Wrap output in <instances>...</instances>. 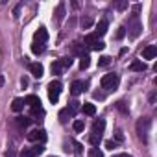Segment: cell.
<instances>
[{
  "mask_svg": "<svg viewBox=\"0 0 157 157\" xmlns=\"http://www.w3.org/2000/svg\"><path fill=\"white\" fill-rule=\"evenodd\" d=\"M124 35H126V26H120L118 32H117V39H122Z\"/></svg>",
  "mask_w": 157,
  "mask_h": 157,
  "instance_id": "cell-34",
  "label": "cell"
},
{
  "mask_svg": "<svg viewBox=\"0 0 157 157\" xmlns=\"http://www.w3.org/2000/svg\"><path fill=\"white\" fill-rule=\"evenodd\" d=\"M48 98H50V102H57L59 100V94H61V82H57V80H52L50 83H48Z\"/></svg>",
  "mask_w": 157,
  "mask_h": 157,
  "instance_id": "cell-5",
  "label": "cell"
},
{
  "mask_svg": "<svg viewBox=\"0 0 157 157\" xmlns=\"http://www.w3.org/2000/svg\"><path fill=\"white\" fill-rule=\"evenodd\" d=\"M109 63H111V57H109V56H102V57H100V61H98V65H100V67H107Z\"/></svg>",
  "mask_w": 157,
  "mask_h": 157,
  "instance_id": "cell-30",
  "label": "cell"
},
{
  "mask_svg": "<svg viewBox=\"0 0 157 157\" xmlns=\"http://www.w3.org/2000/svg\"><path fill=\"white\" fill-rule=\"evenodd\" d=\"M117 107H118L122 113H126V115H128V107L124 105V102H117Z\"/></svg>",
  "mask_w": 157,
  "mask_h": 157,
  "instance_id": "cell-37",
  "label": "cell"
},
{
  "mask_svg": "<svg viewBox=\"0 0 157 157\" xmlns=\"http://www.w3.org/2000/svg\"><path fill=\"white\" fill-rule=\"evenodd\" d=\"M104 128H105V122H104L102 118L94 120V124H93V133L89 135V140H91L93 146H98V144H100L102 135H104Z\"/></svg>",
  "mask_w": 157,
  "mask_h": 157,
  "instance_id": "cell-2",
  "label": "cell"
},
{
  "mask_svg": "<svg viewBox=\"0 0 157 157\" xmlns=\"http://www.w3.org/2000/svg\"><path fill=\"white\" fill-rule=\"evenodd\" d=\"M24 104H28L30 107H37V105H41V100H39L35 94H30V96L24 98Z\"/></svg>",
  "mask_w": 157,
  "mask_h": 157,
  "instance_id": "cell-15",
  "label": "cell"
},
{
  "mask_svg": "<svg viewBox=\"0 0 157 157\" xmlns=\"http://www.w3.org/2000/svg\"><path fill=\"white\" fill-rule=\"evenodd\" d=\"M126 8H128V0H120V2L115 4V10H118V11H124Z\"/></svg>",
  "mask_w": 157,
  "mask_h": 157,
  "instance_id": "cell-29",
  "label": "cell"
},
{
  "mask_svg": "<svg viewBox=\"0 0 157 157\" xmlns=\"http://www.w3.org/2000/svg\"><path fill=\"white\" fill-rule=\"evenodd\" d=\"M32 52H33V54H43V52H44V44L33 43V44H32Z\"/></svg>",
  "mask_w": 157,
  "mask_h": 157,
  "instance_id": "cell-24",
  "label": "cell"
},
{
  "mask_svg": "<svg viewBox=\"0 0 157 157\" xmlns=\"http://www.w3.org/2000/svg\"><path fill=\"white\" fill-rule=\"evenodd\" d=\"M30 124H32V118H30V117H17V126H19L21 129H26Z\"/></svg>",
  "mask_w": 157,
  "mask_h": 157,
  "instance_id": "cell-16",
  "label": "cell"
},
{
  "mask_svg": "<svg viewBox=\"0 0 157 157\" xmlns=\"http://www.w3.org/2000/svg\"><path fill=\"white\" fill-rule=\"evenodd\" d=\"M155 56H157V46L155 44H148L142 50V59H153Z\"/></svg>",
  "mask_w": 157,
  "mask_h": 157,
  "instance_id": "cell-9",
  "label": "cell"
},
{
  "mask_svg": "<svg viewBox=\"0 0 157 157\" xmlns=\"http://www.w3.org/2000/svg\"><path fill=\"white\" fill-rule=\"evenodd\" d=\"M107 26H109V24H107V21H100V22H98V26H96V35H98V37L105 35V33H107Z\"/></svg>",
  "mask_w": 157,
  "mask_h": 157,
  "instance_id": "cell-14",
  "label": "cell"
},
{
  "mask_svg": "<svg viewBox=\"0 0 157 157\" xmlns=\"http://www.w3.org/2000/svg\"><path fill=\"white\" fill-rule=\"evenodd\" d=\"M153 102H155V93L150 94V104H153Z\"/></svg>",
  "mask_w": 157,
  "mask_h": 157,
  "instance_id": "cell-41",
  "label": "cell"
},
{
  "mask_svg": "<svg viewBox=\"0 0 157 157\" xmlns=\"http://www.w3.org/2000/svg\"><path fill=\"white\" fill-rule=\"evenodd\" d=\"M72 128H74V131H83V128H85V124H83V120H76L74 124H72Z\"/></svg>",
  "mask_w": 157,
  "mask_h": 157,
  "instance_id": "cell-25",
  "label": "cell"
},
{
  "mask_svg": "<svg viewBox=\"0 0 157 157\" xmlns=\"http://www.w3.org/2000/svg\"><path fill=\"white\" fill-rule=\"evenodd\" d=\"M21 83H22V87H26V85H28V78H22Z\"/></svg>",
  "mask_w": 157,
  "mask_h": 157,
  "instance_id": "cell-40",
  "label": "cell"
},
{
  "mask_svg": "<svg viewBox=\"0 0 157 157\" xmlns=\"http://www.w3.org/2000/svg\"><path fill=\"white\" fill-rule=\"evenodd\" d=\"M72 144H74V151H76V153H83V146H82L80 142H76V140H72Z\"/></svg>",
  "mask_w": 157,
  "mask_h": 157,
  "instance_id": "cell-32",
  "label": "cell"
},
{
  "mask_svg": "<svg viewBox=\"0 0 157 157\" xmlns=\"http://www.w3.org/2000/svg\"><path fill=\"white\" fill-rule=\"evenodd\" d=\"M32 150H33V153H35V155H39V153H43V151H44V146H43V144H37V146H33Z\"/></svg>",
  "mask_w": 157,
  "mask_h": 157,
  "instance_id": "cell-33",
  "label": "cell"
},
{
  "mask_svg": "<svg viewBox=\"0 0 157 157\" xmlns=\"http://www.w3.org/2000/svg\"><path fill=\"white\" fill-rule=\"evenodd\" d=\"M105 148L107 150H115L117 148V142L115 140H105Z\"/></svg>",
  "mask_w": 157,
  "mask_h": 157,
  "instance_id": "cell-35",
  "label": "cell"
},
{
  "mask_svg": "<svg viewBox=\"0 0 157 157\" xmlns=\"http://www.w3.org/2000/svg\"><path fill=\"white\" fill-rule=\"evenodd\" d=\"M28 139H30V140H33V142H37V140H39V142L43 144V142L46 140V131H44V129H33V131H30V133H28Z\"/></svg>",
  "mask_w": 157,
  "mask_h": 157,
  "instance_id": "cell-7",
  "label": "cell"
},
{
  "mask_svg": "<svg viewBox=\"0 0 157 157\" xmlns=\"http://www.w3.org/2000/svg\"><path fill=\"white\" fill-rule=\"evenodd\" d=\"M19 157H35V153H33L32 148H24V150L19 153Z\"/></svg>",
  "mask_w": 157,
  "mask_h": 157,
  "instance_id": "cell-27",
  "label": "cell"
},
{
  "mask_svg": "<svg viewBox=\"0 0 157 157\" xmlns=\"http://www.w3.org/2000/svg\"><path fill=\"white\" fill-rule=\"evenodd\" d=\"M118 74H105L104 78H102V82H100V85H102V89H105V91H115L117 87H118Z\"/></svg>",
  "mask_w": 157,
  "mask_h": 157,
  "instance_id": "cell-4",
  "label": "cell"
},
{
  "mask_svg": "<svg viewBox=\"0 0 157 157\" xmlns=\"http://www.w3.org/2000/svg\"><path fill=\"white\" fill-rule=\"evenodd\" d=\"M50 68H52V74H61V72L65 70V67H63V61H61V59H57V61H54Z\"/></svg>",
  "mask_w": 157,
  "mask_h": 157,
  "instance_id": "cell-17",
  "label": "cell"
},
{
  "mask_svg": "<svg viewBox=\"0 0 157 157\" xmlns=\"http://www.w3.org/2000/svg\"><path fill=\"white\" fill-rule=\"evenodd\" d=\"M89 65H91V57H89V54L82 56V61H80V68H82V70H85V68H89Z\"/></svg>",
  "mask_w": 157,
  "mask_h": 157,
  "instance_id": "cell-20",
  "label": "cell"
},
{
  "mask_svg": "<svg viewBox=\"0 0 157 157\" xmlns=\"http://www.w3.org/2000/svg\"><path fill=\"white\" fill-rule=\"evenodd\" d=\"M98 41H100V39H98V35H96V33H89V35L85 37V44H87L89 48H93Z\"/></svg>",
  "mask_w": 157,
  "mask_h": 157,
  "instance_id": "cell-19",
  "label": "cell"
},
{
  "mask_svg": "<svg viewBox=\"0 0 157 157\" xmlns=\"http://www.w3.org/2000/svg\"><path fill=\"white\" fill-rule=\"evenodd\" d=\"M150 126H151V118H148V117H142V118H139V120H137L135 129H137V137H139L142 142H148Z\"/></svg>",
  "mask_w": 157,
  "mask_h": 157,
  "instance_id": "cell-1",
  "label": "cell"
},
{
  "mask_svg": "<svg viewBox=\"0 0 157 157\" xmlns=\"http://www.w3.org/2000/svg\"><path fill=\"white\" fill-rule=\"evenodd\" d=\"M43 115H44V109H43L41 105L32 107V117H43Z\"/></svg>",
  "mask_w": 157,
  "mask_h": 157,
  "instance_id": "cell-26",
  "label": "cell"
},
{
  "mask_svg": "<svg viewBox=\"0 0 157 157\" xmlns=\"http://www.w3.org/2000/svg\"><path fill=\"white\" fill-rule=\"evenodd\" d=\"M82 46H83V44H80V43H74V44H72V52H74V54H78L80 57H82V56H85V54H83V50H82Z\"/></svg>",
  "mask_w": 157,
  "mask_h": 157,
  "instance_id": "cell-23",
  "label": "cell"
},
{
  "mask_svg": "<svg viewBox=\"0 0 157 157\" xmlns=\"http://www.w3.org/2000/svg\"><path fill=\"white\" fill-rule=\"evenodd\" d=\"M67 109H68V111H70V115L74 117V115L78 113V109H80V102H76V100H74V102H70V105H68Z\"/></svg>",
  "mask_w": 157,
  "mask_h": 157,
  "instance_id": "cell-22",
  "label": "cell"
},
{
  "mask_svg": "<svg viewBox=\"0 0 157 157\" xmlns=\"http://www.w3.org/2000/svg\"><path fill=\"white\" fill-rule=\"evenodd\" d=\"M80 24H82V28H83V30L91 28V26H93V17H82Z\"/></svg>",
  "mask_w": 157,
  "mask_h": 157,
  "instance_id": "cell-21",
  "label": "cell"
},
{
  "mask_svg": "<svg viewBox=\"0 0 157 157\" xmlns=\"http://www.w3.org/2000/svg\"><path fill=\"white\" fill-rule=\"evenodd\" d=\"M89 157H104V153H102L98 148H93V150L89 151Z\"/></svg>",
  "mask_w": 157,
  "mask_h": 157,
  "instance_id": "cell-31",
  "label": "cell"
},
{
  "mask_svg": "<svg viewBox=\"0 0 157 157\" xmlns=\"http://www.w3.org/2000/svg\"><path fill=\"white\" fill-rule=\"evenodd\" d=\"M65 19V4L61 2L57 8H56V22L57 24H61V21Z\"/></svg>",
  "mask_w": 157,
  "mask_h": 157,
  "instance_id": "cell-11",
  "label": "cell"
},
{
  "mask_svg": "<svg viewBox=\"0 0 157 157\" xmlns=\"http://www.w3.org/2000/svg\"><path fill=\"white\" fill-rule=\"evenodd\" d=\"M30 72H32L33 78H41L43 72H44V68H43L41 63H32V65H30Z\"/></svg>",
  "mask_w": 157,
  "mask_h": 157,
  "instance_id": "cell-10",
  "label": "cell"
},
{
  "mask_svg": "<svg viewBox=\"0 0 157 157\" xmlns=\"http://www.w3.org/2000/svg\"><path fill=\"white\" fill-rule=\"evenodd\" d=\"M122 139H124V135H122V131H117V140H118V142H120V140H122Z\"/></svg>",
  "mask_w": 157,
  "mask_h": 157,
  "instance_id": "cell-38",
  "label": "cell"
},
{
  "mask_svg": "<svg viewBox=\"0 0 157 157\" xmlns=\"http://www.w3.org/2000/svg\"><path fill=\"white\" fill-rule=\"evenodd\" d=\"M46 41H48V32H46V28H39L35 33H33V43H39V44H46Z\"/></svg>",
  "mask_w": 157,
  "mask_h": 157,
  "instance_id": "cell-6",
  "label": "cell"
},
{
  "mask_svg": "<svg viewBox=\"0 0 157 157\" xmlns=\"http://www.w3.org/2000/svg\"><path fill=\"white\" fill-rule=\"evenodd\" d=\"M129 70H133V72H144L146 70V63L144 61H133L129 65Z\"/></svg>",
  "mask_w": 157,
  "mask_h": 157,
  "instance_id": "cell-12",
  "label": "cell"
},
{
  "mask_svg": "<svg viewBox=\"0 0 157 157\" xmlns=\"http://www.w3.org/2000/svg\"><path fill=\"white\" fill-rule=\"evenodd\" d=\"M128 32H129V37L131 39H137L142 32V22L139 19V13H133L128 21Z\"/></svg>",
  "mask_w": 157,
  "mask_h": 157,
  "instance_id": "cell-3",
  "label": "cell"
},
{
  "mask_svg": "<svg viewBox=\"0 0 157 157\" xmlns=\"http://www.w3.org/2000/svg\"><path fill=\"white\" fill-rule=\"evenodd\" d=\"M11 109H13L15 113H21V111L24 109V100H22V98H15L13 104H11Z\"/></svg>",
  "mask_w": 157,
  "mask_h": 157,
  "instance_id": "cell-18",
  "label": "cell"
},
{
  "mask_svg": "<svg viewBox=\"0 0 157 157\" xmlns=\"http://www.w3.org/2000/svg\"><path fill=\"white\" fill-rule=\"evenodd\" d=\"M82 111H83L87 117H94V115H96V105H94V104H83V105H82Z\"/></svg>",
  "mask_w": 157,
  "mask_h": 157,
  "instance_id": "cell-13",
  "label": "cell"
},
{
  "mask_svg": "<svg viewBox=\"0 0 157 157\" xmlns=\"http://www.w3.org/2000/svg\"><path fill=\"white\" fill-rule=\"evenodd\" d=\"M68 117H72V115H70V111H68V109H63V111H61V113H59V120H61V122H63V124H65V122H67V118H68Z\"/></svg>",
  "mask_w": 157,
  "mask_h": 157,
  "instance_id": "cell-28",
  "label": "cell"
},
{
  "mask_svg": "<svg viewBox=\"0 0 157 157\" xmlns=\"http://www.w3.org/2000/svg\"><path fill=\"white\" fill-rule=\"evenodd\" d=\"M85 87H87V83H85V82L76 80V82H72V85H70V93H72L74 96H78V94H82V93L85 91Z\"/></svg>",
  "mask_w": 157,
  "mask_h": 157,
  "instance_id": "cell-8",
  "label": "cell"
},
{
  "mask_svg": "<svg viewBox=\"0 0 157 157\" xmlns=\"http://www.w3.org/2000/svg\"><path fill=\"white\" fill-rule=\"evenodd\" d=\"M104 46H105V44H104L102 41H98V43H96V44H94L91 50H96V52H98V50H104Z\"/></svg>",
  "mask_w": 157,
  "mask_h": 157,
  "instance_id": "cell-36",
  "label": "cell"
},
{
  "mask_svg": "<svg viewBox=\"0 0 157 157\" xmlns=\"http://www.w3.org/2000/svg\"><path fill=\"white\" fill-rule=\"evenodd\" d=\"M113 157H131V155H128V153H117V155H113Z\"/></svg>",
  "mask_w": 157,
  "mask_h": 157,
  "instance_id": "cell-42",
  "label": "cell"
},
{
  "mask_svg": "<svg viewBox=\"0 0 157 157\" xmlns=\"http://www.w3.org/2000/svg\"><path fill=\"white\" fill-rule=\"evenodd\" d=\"M19 11H21V6H17V8H15V11H13V13H15V15H13V17H15V19H17V17H19Z\"/></svg>",
  "mask_w": 157,
  "mask_h": 157,
  "instance_id": "cell-39",
  "label": "cell"
},
{
  "mask_svg": "<svg viewBox=\"0 0 157 157\" xmlns=\"http://www.w3.org/2000/svg\"><path fill=\"white\" fill-rule=\"evenodd\" d=\"M4 85V78H2V74H0V87Z\"/></svg>",
  "mask_w": 157,
  "mask_h": 157,
  "instance_id": "cell-43",
  "label": "cell"
}]
</instances>
